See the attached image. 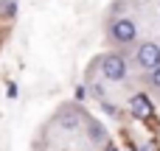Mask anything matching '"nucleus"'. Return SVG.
Listing matches in <instances>:
<instances>
[{
	"mask_svg": "<svg viewBox=\"0 0 160 151\" xmlns=\"http://www.w3.org/2000/svg\"><path fill=\"white\" fill-rule=\"evenodd\" d=\"M107 34H110V39H112L115 45H132V42L138 39V28H135V22L127 20V17L112 20L110 28H107Z\"/></svg>",
	"mask_w": 160,
	"mask_h": 151,
	"instance_id": "f257e3e1",
	"label": "nucleus"
},
{
	"mask_svg": "<svg viewBox=\"0 0 160 151\" xmlns=\"http://www.w3.org/2000/svg\"><path fill=\"white\" fill-rule=\"evenodd\" d=\"M98 64H101L104 78H110V81H124L127 78V59L121 53H107V56H101Z\"/></svg>",
	"mask_w": 160,
	"mask_h": 151,
	"instance_id": "f03ea898",
	"label": "nucleus"
},
{
	"mask_svg": "<svg viewBox=\"0 0 160 151\" xmlns=\"http://www.w3.org/2000/svg\"><path fill=\"white\" fill-rule=\"evenodd\" d=\"M135 62H138V67H143V70H155L160 64V45L143 42V45L135 50Z\"/></svg>",
	"mask_w": 160,
	"mask_h": 151,
	"instance_id": "7ed1b4c3",
	"label": "nucleus"
},
{
	"mask_svg": "<svg viewBox=\"0 0 160 151\" xmlns=\"http://www.w3.org/2000/svg\"><path fill=\"white\" fill-rule=\"evenodd\" d=\"M129 109H132V115H135V118H149V115H152V104H149V98H146L143 92L132 95Z\"/></svg>",
	"mask_w": 160,
	"mask_h": 151,
	"instance_id": "20e7f679",
	"label": "nucleus"
},
{
	"mask_svg": "<svg viewBox=\"0 0 160 151\" xmlns=\"http://www.w3.org/2000/svg\"><path fill=\"white\" fill-rule=\"evenodd\" d=\"M59 123H62L65 129H76V126L82 123V115H79L76 109H65V112H62V118H59Z\"/></svg>",
	"mask_w": 160,
	"mask_h": 151,
	"instance_id": "39448f33",
	"label": "nucleus"
},
{
	"mask_svg": "<svg viewBox=\"0 0 160 151\" xmlns=\"http://www.w3.org/2000/svg\"><path fill=\"white\" fill-rule=\"evenodd\" d=\"M87 129H90V137H93V143H101V140H104V129H101L96 120H87Z\"/></svg>",
	"mask_w": 160,
	"mask_h": 151,
	"instance_id": "423d86ee",
	"label": "nucleus"
},
{
	"mask_svg": "<svg viewBox=\"0 0 160 151\" xmlns=\"http://www.w3.org/2000/svg\"><path fill=\"white\" fill-rule=\"evenodd\" d=\"M149 81H152V87H158V90H160V64L149 73Z\"/></svg>",
	"mask_w": 160,
	"mask_h": 151,
	"instance_id": "0eeeda50",
	"label": "nucleus"
},
{
	"mask_svg": "<svg viewBox=\"0 0 160 151\" xmlns=\"http://www.w3.org/2000/svg\"><path fill=\"white\" fill-rule=\"evenodd\" d=\"M14 11H17V3H14V0H8V3H6V14H8V17H11V14H14Z\"/></svg>",
	"mask_w": 160,
	"mask_h": 151,
	"instance_id": "6e6552de",
	"label": "nucleus"
},
{
	"mask_svg": "<svg viewBox=\"0 0 160 151\" xmlns=\"http://www.w3.org/2000/svg\"><path fill=\"white\" fill-rule=\"evenodd\" d=\"M104 151H115V146H107V149H104Z\"/></svg>",
	"mask_w": 160,
	"mask_h": 151,
	"instance_id": "1a4fd4ad",
	"label": "nucleus"
}]
</instances>
